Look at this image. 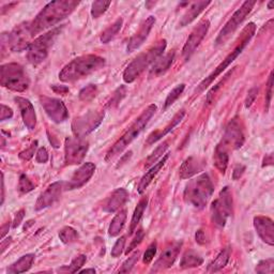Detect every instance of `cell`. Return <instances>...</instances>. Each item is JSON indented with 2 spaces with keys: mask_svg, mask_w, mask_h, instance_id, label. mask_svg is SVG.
<instances>
[{
  "mask_svg": "<svg viewBox=\"0 0 274 274\" xmlns=\"http://www.w3.org/2000/svg\"><path fill=\"white\" fill-rule=\"evenodd\" d=\"M79 3L74 0H56L47 4L30 23L34 36L57 25L68 17L78 7Z\"/></svg>",
  "mask_w": 274,
  "mask_h": 274,
  "instance_id": "1",
  "label": "cell"
},
{
  "mask_svg": "<svg viewBox=\"0 0 274 274\" xmlns=\"http://www.w3.org/2000/svg\"><path fill=\"white\" fill-rule=\"evenodd\" d=\"M105 66V59L98 55H84L75 58L60 71L59 78L64 83H74L87 77Z\"/></svg>",
  "mask_w": 274,
  "mask_h": 274,
  "instance_id": "2",
  "label": "cell"
},
{
  "mask_svg": "<svg viewBox=\"0 0 274 274\" xmlns=\"http://www.w3.org/2000/svg\"><path fill=\"white\" fill-rule=\"evenodd\" d=\"M156 111H157V106L155 104L149 105L143 111V113H141V115L134 121V123L131 125V127L125 132L123 136L116 141L114 146L108 150L105 157V161L109 162L115 157L120 155L121 152H123L132 143V141H133L141 133V132H143V130L146 128L150 119L156 114Z\"/></svg>",
  "mask_w": 274,
  "mask_h": 274,
  "instance_id": "3",
  "label": "cell"
},
{
  "mask_svg": "<svg viewBox=\"0 0 274 274\" xmlns=\"http://www.w3.org/2000/svg\"><path fill=\"white\" fill-rule=\"evenodd\" d=\"M215 187L208 174H201L189 181L185 190V201L197 210L204 209L211 198Z\"/></svg>",
  "mask_w": 274,
  "mask_h": 274,
  "instance_id": "4",
  "label": "cell"
},
{
  "mask_svg": "<svg viewBox=\"0 0 274 274\" xmlns=\"http://www.w3.org/2000/svg\"><path fill=\"white\" fill-rule=\"evenodd\" d=\"M255 32H256V25L254 23H250L248 26H246V28L243 29V32L241 34V37H240V40L238 44L236 45V47L233 48L232 52H230L227 57L223 60V62L216 68V70L213 71V72L208 76L206 77L202 82L198 85V87L196 88L195 93L196 94H200L204 91L212 82L215 80L219 75H221L224 71L233 63L235 60L238 58V56L242 53V50L246 48V46L249 44V42L251 41V39L253 38V36L255 35Z\"/></svg>",
  "mask_w": 274,
  "mask_h": 274,
  "instance_id": "5",
  "label": "cell"
},
{
  "mask_svg": "<svg viewBox=\"0 0 274 274\" xmlns=\"http://www.w3.org/2000/svg\"><path fill=\"white\" fill-rule=\"evenodd\" d=\"M166 45V40H161L157 45L147 50L146 53L138 55L133 62L126 68L124 72L125 82L128 84L133 83L146 69H148L151 65H154L157 62V59L163 55Z\"/></svg>",
  "mask_w": 274,
  "mask_h": 274,
  "instance_id": "6",
  "label": "cell"
},
{
  "mask_svg": "<svg viewBox=\"0 0 274 274\" xmlns=\"http://www.w3.org/2000/svg\"><path fill=\"white\" fill-rule=\"evenodd\" d=\"M63 26L57 27L48 33L38 37L32 42L27 49V59L33 66H39L42 64L48 56L49 48L53 46L58 36L63 32Z\"/></svg>",
  "mask_w": 274,
  "mask_h": 274,
  "instance_id": "7",
  "label": "cell"
},
{
  "mask_svg": "<svg viewBox=\"0 0 274 274\" xmlns=\"http://www.w3.org/2000/svg\"><path fill=\"white\" fill-rule=\"evenodd\" d=\"M34 37L32 33V26L29 22L17 25L10 34L2 35V52L5 53L6 46L11 49L12 52L21 53L25 49H28L32 44L30 40Z\"/></svg>",
  "mask_w": 274,
  "mask_h": 274,
  "instance_id": "8",
  "label": "cell"
},
{
  "mask_svg": "<svg viewBox=\"0 0 274 274\" xmlns=\"http://www.w3.org/2000/svg\"><path fill=\"white\" fill-rule=\"evenodd\" d=\"M0 83L5 88L16 93H23L29 87V78L21 65L12 63L2 66Z\"/></svg>",
  "mask_w": 274,
  "mask_h": 274,
  "instance_id": "9",
  "label": "cell"
},
{
  "mask_svg": "<svg viewBox=\"0 0 274 274\" xmlns=\"http://www.w3.org/2000/svg\"><path fill=\"white\" fill-rule=\"evenodd\" d=\"M232 215V195L228 187L223 189L217 199L212 202V222L219 227H224L227 220Z\"/></svg>",
  "mask_w": 274,
  "mask_h": 274,
  "instance_id": "10",
  "label": "cell"
},
{
  "mask_svg": "<svg viewBox=\"0 0 274 274\" xmlns=\"http://www.w3.org/2000/svg\"><path fill=\"white\" fill-rule=\"evenodd\" d=\"M255 5H256V2H252V0H248V2L242 4V6L229 18V21L225 24V26L222 28V30L216 40L217 46L224 44L227 41V40L231 37V35H233V33L236 32L238 27L247 18V16L252 12V10Z\"/></svg>",
  "mask_w": 274,
  "mask_h": 274,
  "instance_id": "11",
  "label": "cell"
},
{
  "mask_svg": "<svg viewBox=\"0 0 274 274\" xmlns=\"http://www.w3.org/2000/svg\"><path fill=\"white\" fill-rule=\"evenodd\" d=\"M104 119V111H89L75 118L72 123V131L76 137H85L94 132Z\"/></svg>",
  "mask_w": 274,
  "mask_h": 274,
  "instance_id": "12",
  "label": "cell"
},
{
  "mask_svg": "<svg viewBox=\"0 0 274 274\" xmlns=\"http://www.w3.org/2000/svg\"><path fill=\"white\" fill-rule=\"evenodd\" d=\"M89 148L88 141L83 137H68L65 143L66 165H76L82 163Z\"/></svg>",
  "mask_w": 274,
  "mask_h": 274,
  "instance_id": "13",
  "label": "cell"
},
{
  "mask_svg": "<svg viewBox=\"0 0 274 274\" xmlns=\"http://www.w3.org/2000/svg\"><path fill=\"white\" fill-rule=\"evenodd\" d=\"M220 144L224 146L228 151L239 149L245 144V134H243L242 128L237 118L232 119L227 125Z\"/></svg>",
  "mask_w": 274,
  "mask_h": 274,
  "instance_id": "14",
  "label": "cell"
},
{
  "mask_svg": "<svg viewBox=\"0 0 274 274\" xmlns=\"http://www.w3.org/2000/svg\"><path fill=\"white\" fill-rule=\"evenodd\" d=\"M40 102L43 106L47 116L56 124H62L69 118V113L63 101L55 98L42 96L40 97Z\"/></svg>",
  "mask_w": 274,
  "mask_h": 274,
  "instance_id": "15",
  "label": "cell"
},
{
  "mask_svg": "<svg viewBox=\"0 0 274 274\" xmlns=\"http://www.w3.org/2000/svg\"><path fill=\"white\" fill-rule=\"evenodd\" d=\"M209 27H210V22L208 21V19H205V21L200 22L199 25L193 30L192 34L187 40L184 49H182V55H184L186 59H189L193 54H194L196 48L199 46L202 40L205 39L206 35L208 34Z\"/></svg>",
  "mask_w": 274,
  "mask_h": 274,
  "instance_id": "16",
  "label": "cell"
},
{
  "mask_svg": "<svg viewBox=\"0 0 274 274\" xmlns=\"http://www.w3.org/2000/svg\"><path fill=\"white\" fill-rule=\"evenodd\" d=\"M96 171V165L91 162H87L80 166L71 177L68 184H65V190L72 191L84 187L87 182L93 178Z\"/></svg>",
  "mask_w": 274,
  "mask_h": 274,
  "instance_id": "17",
  "label": "cell"
},
{
  "mask_svg": "<svg viewBox=\"0 0 274 274\" xmlns=\"http://www.w3.org/2000/svg\"><path fill=\"white\" fill-rule=\"evenodd\" d=\"M64 190L65 184L62 181H57L50 185L38 198L35 207L36 211H41L43 209L53 206L59 199V197L62 196V193Z\"/></svg>",
  "mask_w": 274,
  "mask_h": 274,
  "instance_id": "18",
  "label": "cell"
},
{
  "mask_svg": "<svg viewBox=\"0 0 274 274\" xmlns=\"http://www.w3.org/2000/svg\"><path fill=\"white\" fill-rule=\"evenodd\" d=\"M182 247V242H175L172 243L171 246H169L163 253L161 254L159 259L156 261L154 268H152L151 272H159V271H163L165 269L170 268L174 262L176 261L180 249Z\"/></svg>",
  "mask_w": 274,
  "mask_h": 274,
  "instance_id": "19",
  "label": "cell"
},
{
  "mask_svg": "<svg viewBox=\"0 0 274 274\" xmlns=\"http://www.w3.org/2000/svg\"><path fill=\"white\" fill-rule=\"evenodd\" d=\"M156 24V17L155 16H149L146 21L141 24L139 29L135 33V35L130 39V41L128 43L127 50L128 53H133L134 50L139 48L141 45L144 44L146 41V39L148 38L152 27Z\"/></svg>",
  "mask_w": 274,
  "mask_h": 274,
  "instance_id": "20",
  "label": "cell"
},
{
  "mask_svg": "<svg viewBox=\"0 0 274 274\" xmlns=\"http://www.w3.org/2000/svg\"><path fill=\"white\" fill-rule=\"evenodd\" d=\"M254 227L259 238L268 246H274V226L273 221L268 217L258 216L254 218Z\"/></svg>",
  "mask_w": 274,
  "mask_h": 274,
  "instance_id": "21",
  "label": "cell"
},
{
  "mask_svg": "<svg viewBox=\"0 0 274 274\" xmlns=\"http://www.w3.org/2000/svg\"><path fill=\"white\" fill-rule=\"evenodd\" d=\"M14 100L19 107V110H21V115L25 126L28 130L34 131L37 125V116L33 103L29 100L21 97H16Z\"/></svg>",
  "mask_w": 274,
  "mask_h": 274,
  "instance_id": "22",
  "label": "cell"
},
{
  "mask_svg": "<svg viewBox=\"0 0 274 274\" xmlns=\"http://www.w3.org/2000/svg\"><path fill=\"white\" fill-rule=\"evenodd\" d=\"M129 199V193L126 189H117L115 190L111 195L106 199L103 206V210L107 213H115L120 210Z\"/></svg>",
  "mask_w": 274,
  "mask_h": 274,
  "instance_id": "23",
  "label": "cell"
},
{
  "mask_svg": "<svg viewBox=\"0 0 274 274\" xmlns=\"http://www.w3.org/2000/svg\"><path fill=\"white\" fill-rule=\"evenodd\" d=\"M202 169H204V162H202L199 158L190 157L180 166L179 169L180 179H189L193 176L197 175Z\"/></svg>",
  "mask_w": 274,
  "mask_h": 274,
  "instance_id": "24",
  "label": "cell"
},
{
  "mask_svg": "<svg viewBox=\"0 0 274 274\" xmlns=\"http://www.w3.org/2000/svg\"><path fill=\"white\" fill-rule=\"evenodd\" d=\"M210 4L211 2H196V3L189 4L188 10L180 19L179 26L186 27L189 24H191Z\"/></svg>",
  "mask_w": 274,
  "mask_h": 274,
  "instance_id": "25",
  "label": "cell"
},
{
  "mask_svg": "<svg viewBox=\"0 0 274 274\" xmlns=\"http://www.w3.org/2000/svg\"><path fill=\"white\" fill-rule=\"evenodd\" d=\"M185 116H186V111L185 110L179 111V113L174 118H172V120L168 124V126H166L163 130L156 131L152 134H150L147 141H146V144L147 145H152V144L157 143V141L160 140L161 138H163L164 136H166L169 133V132H171L172 130H174L181 123V121L184 120Z\"/></svg>",
  "mask_w": 274,
  "mask_h": 274,
  "instance_id": "26",
  "label": "cell"
},
{
  "mask_svg": "<svg viewBox=\"0 0 274 274\" xmlns=\"http://www.w3.org/2000/svg\"><path fill=\"white\" fill-rule=\"evenodd\" d=\"M175 59V52H170L164 56H161L157 59V62L152 65V68L150 69V76L156 77L164 74L166 71L170 68L172 65V62Z\"/></svg>",
  "mask_w": 274,
  "mask_h": 274,
  "instance_id": "27",
  "label": "cell"
},
{
  "mask_svg": "<svg viewBox=\"0 0 274 274\" xmlns=\"http://www.w3.org/2000/svg\"><path fill=\"white\" fill-rule=\"evenodd\" d=\"M168 159V156H165L163 158V160H161L158 164L152 166L146 174L143 176V178L140 179L139 181V185H138V188H137V192L139 193V194H143V193L146 191V189L149 187V185L152 182V180L155 179V177L159 174V171L163 168V166L165 165L166 161Z\"/></svg>",
  "mask_w": 274,
  "mask_h": 274,
  "instance_id": "28",
  "label": "cell"
},
{
  "mask_svg": "<svg viewBox=\"0 0 274 274\" xmlns=\"http://www.w3.org/2000/svg\"><path fill=\"white\" fill-rule=\"evenodd\" d=\"M35 255L34 254H26V255L22 256L18 260H16L14 263H12L7 270L10 274H19L28 271L32 268L33 263L35 261Z\"/></svg>",
  "mask_w": 274,
  "mask_h": 274,
  "instance_id": "29",
  "label": "cell"
},
{
  "mask_svg": "<svg viewBox=\"0 0 274 274\" xmlns=\"http://www.w3.org/2000/svg\"><path fill=\"white\" fill-rule=\"evenodd\" d=\"M228 152L229 151L222 144H219L215 150V157H213L215 165L221 172H223V174H225L228 163H229Z\"/></svg>",
  "mask_w": 274,
  "mask_h": 274,
  "instance_id": "30",
  "label": "cell"
},
{
  "mask_svg": "<svg viewBox=\"0 0 274 274\" xmlns=\"http://www.w3.org/2000/svg\"><path fill=\"white\" fill-rule=\"evenodd\" d=\"M127 221V210H120L117 215L111 220L110 225L108 227V235L110 237H117L120 235L121 230L124 229Z\"/></svg>",
  "mask_w": 274,
  "mask_h": 274,
  "instance_id": "31",
  "label": "cell"
},
{
  "mask_svg": "<svg viewBox=\"0 0 274 274\" xmlns=\"http://www.w3.org/2000/svg\"><path fill=\"white\" fill-rule=\"evenodd\" d=\"M229 257H230V249L229 248H226L224 250H222L220 252L219 255L216 257V259L213 260L210 263V265L208 266L207 271L209 273H212V272H218L221 269L225 268L226 265H227L228 260H229Z\"/></svg>",
  "mask_w": 274,
  "mask_h": 274,
  "instance_id": "32",
  "label": "cell"
},
{
  "mask_svg": "<svg viewBox=\"0 0 274 274\" xmlns=\"http://www.w3.org/2000/svg\"><path fill=\"white\" fill-rule=\"evenodd\" d=\"M147 204H148L147 197H144V198H141L139 200V202H138L135 210H134L133 217H132V220H131L129 235H132V233H133L135 231V229L137 228V225L139 224V222H140L141 218H143L144 212H145V210L147 208Z\"/></svg>",
  "mask_w": 274,
  "mask_h": 274,
  "instance_id": "33",
  "label": "cell"
},
{
  "mask_svg": "<svg viewBox=\"0 0 274 274\" xmlns=\"http://www.w3.org/2000/svg\"><path fill=\"white\" fill-rule=\"evenodd\" d=\"M202 262H204V259H202V257H200V255H198V254L195 253L194 251H189L185 254L184 257H182L180 267L182 269L196 268L201 266Z\"/></svg>",
  "mask_w": 274,
  "mask_h": 274,
  "instance_id": "34",
  "label": "cell"
},
{
  "mask_svg": "<svg viewBox=\"0 0 274 274\" xmlns=\"http://www.w3.org/2000/svg\"><path fill=\"white\" fill-rule=\"evenodd\" d=\"M123 25H124V19L120 17L114 24H111L102 33V35H101V38H100L101 42H102L103 44H107L108 42H110L111 40H113L118 35V33L120 32V29H121V27H123Z\"/></svg>",
  "mask_w": 274,
  "mask_h": 274,
  "instance_id": "35",
  "label": "cell"
},
{
  "mask_svg": "<svg viewBox=\"0 0 274 274\" xmlns=\"http://www.w3.org/2000/svg\"><path fill=\"white\" fill-rule=\"evenodd\" d=\"M59 238L65 245H71V243L75 242L78 239V233L73 227L66 226L60 230Z\"/></svg>",
  "mask_w": 274,
  "mask_h": 274,
  "instance_id": "36",
  "label": "cell"
},
{
  "mask_svg": "<svg viewBox=\"0 0 274 274\" xmlns=\"http://www.w3.org/2000/svg\"><path fill=\"white\" fill-rule=\"evenodd\" d=\"M168 149V143L167 141H165V143H163L162 145H160L154 152H152L151 156L147 159L146 163H145V167L146 168H149L150 166H154L156 162L161 158L163 157V155L165 154V151Z\"/></svg>",
  "mask_w": 274,
  "mask_h": 274,
  "instance_id": "37",
  "label": "cell"
},
{
  "mask_svg": "<svg viewBox=\"0 0 274 274\" xmlns=\"http://www.w3.org/2000/svg\"><path fill=\"white\" fill-rule=\"evenodd\" d=\"M87 261V257L86 255H78L77 257H75L72 262L70 263V266L68 267H64L62 269H59V271H65V272H70V273H76L80 270V268H82L85 262Z\"/></svg>",
  "mask_w": 274,
  "mask_h": 274,
  "instance_id": "38",
  "label": "cell"
},
{
  "mask_svg": "<svg viewBox=\"0 0 274 274\" xmlns=\"http://www.w3.org/2000/svg\"><path fill=\"white\" fill-rule=\"evenodd\" d=\"M110 2H103V0H99V2H95L91 7V15L94 18H99L101 15H103L107 9L110 6Z\"/></svg>",
  "mask_w": 274,
  "mask_h": 274,
  "instance_id": "39",
  "label": "cell"
},
{
  "mask_svg": "<svg viewBox=\"0 0 274 274\" xmlns=\"http://www.w3.org/2000/svg\"><path fill=\"white\" fill-rule=\"evenodd\" d=\"M186 89V85L185 84H180L177 87H175L174 89L171 90V93L167 96L166 100H165V104H164V109H167L169 106H171L172 104L175 103V101L184 94V91Z\"/></svg>",
  "mask_w": 274,
  "mask_h": 274,
  "instance_id": "40",
  "label": "cell"
},
{
  "mask_svg": "<svg viewBox=\"0 0 274 274\" xmlns=\"http://www.w3.org/2000/svg\"><path fill=\"white\" fill-rule=\"evenodd\" d=\"M98 95V87L96 85H88L87 87L83 88L79 93V100L83 102H89V101L94 100Z\"/></svg>",
  "mask_w": 274,
  "mask_h": 274,
  "instance_id": "41",
  "label": "cell"
},
{
  "mask_svg": "<svg viewBox=\"0 0 274 274\" xmlns=\"http://www.w3.org/2000/svg\"><path fill=\"white\" fill-rule=\"evenodd\" d=\"M126 94H127V87L126 86H120L115 91L114 95L111 96L110 100L108 101L107 104H106V107L107 108H113V107L117 106L121 102V100H123L125 98Z\"/></svg>",
  "mask_w": 274,
  "mask_h": 274,
  "instance_id": "42",
  "label": "cell"
},
{
  "mask_svg": "<svg viewBox=\"0 0 274 274\" xmlns=\"http://www.w3.org/2000/svg\"><path fill=\"white\" fill-rule=\"evenodd\" d=\"M35 184L29 179L27 175H22L19 177L18 181V191L22 193V194H27V193L32 192L35 189Z\"/></svg>",
  "mask_w": 274,
  "mask_h": 274,
  "instance_id": "43",
  "label": "cell"
},
{
  "mask_svg": "<svg viewBox=\"0 0 274 274\" xmlns=\"http://www.w3.org/2000/svg\"><path fill=\"white\" fill-rule=\"evenodd\" d=\"M255 271L257 273H261V274H272L274 271V259L273 258H269L266 260H261L258 262V265L256 266Z\"/></svg>",
  "mask_w": 274,
  "mask_h": 274,
  "instance_id": "44",
  "label": "cell"
},
{
  "mask_svg": "<svg viewBox=\"0 0 274 274\" xmlns=\"http://www.w3.org/2000/svg\"><path fill=\"white\" fill-rule=\"evenodd\" d=\"M138 258H139V252L136 251V252H134L133 254H132V256H130V257L124 262L123 267H121V269L119 270V273H129V272H131L132 269L134 268L135 263L137 262Z\"/></svg>",
  "mask_w": 274,
  "mask_h": 274,
  "instance_id": "45",
  "label": "cell"
},
{
  "mask_svg": "<svg viewBox=\"0 0 274 274\" xmlns=\"http://www.w3.org/2000/svg\"><path fill=\"white\" fill-rule=\"evenodd\" d=\"M125 245H126V237L123 236L120 237L116 243L114 245L113 249H111V252H110V255L111 257H119L121 254H123L124 252V249H125Z\"/></svg>",
  "mask_w": 274,
  "mask_h": 274,
  "instance_id": "46",
  "label": "cell"
},
{
  "mask_svg": "<svg viewBox=\"0 0 274 274\" xmlns=\"http://www.w3.org/2000/svg\"><path fill=\"white\" fill-rule=\"evenodd\" d=\"M144 237H145V231L143 229H139L137 232H136V236L134 237V239L132 240V242L130 243L129 248L127 249L126 251V255H129V253H131L132 251H133L134 249L137 248V246L140 245V242L144 240Z\"/></svg>",
  "mask_w": 274,
  "mask_h": 274,
  "instance_id": "47",
  "label": "cell"
},
{
  "mask_svg": "<svg viewBox=\"0 0 274 274\" xmlns=\"http://www.w3.org/2000/svg\"><path fill=\"white\" fill-rule=\"evenodd\" d=\"M157 247H158L157 242H152L151 245L149 246V248L147 249V251L145 252L143 261H144V263H146V265H149V263L152 261V259L155 258L156 253H157Z\"/></svg>",
  "mask_w": 274,
  "mask_h": 274,
  "instance_id": "48",
  "label": "cell"
},
{
  "mask_svg": "<svg viewBox=\"0 0 274 274\" xmlns=\"http://www.w3.org/2000/svg\"><path fill=\"white\" fill-rule=\"evenodd\" d=\"M38 147V141H34V143L30 145V147L24 151H22L21 154H19V159H22L24 161H29L30 159H32L35 155V152H36V149Z\"/></svg>",
  "mask_w": 274,
  "mask_h": 274,
  "instance_id": "49",
  "label": "cell"
},
{
  "mask_svg": "<svg viewBox=\"0 0 274 274\" xmlns=\"http://www.w3.org/2000/svg\"><path fill=\"white\" fill-rule=\"evenodd\" d=\"M273 72L270 73L269 79H268V85H267V93H266V104H267V110L270 107L271 100H272V95H273Z\"/></svg>",
  "mask_w": 274,
  "mask_h": 274,
  "instance_id": "50",
  "label": "cell"
},
{
  "mask_svg": "<svg viewBox=\"0 0 274 274\" xmlns=\"http://www.w3.org/2000/svg\"><path fill=\"white\" fill-rule=\"evenodd\" d=\"M258 96V88H252L249 93H248V97L246 99V107L249 108L252 106V104L255 102V100Z\"/></svg>",
  "mask_w": 274,
  "mask_h": 274,
  "instance_id": "51",
  "label": "cell"
},
{
  "mask_svg": "<svg viewBox=\"0 0 274 274\" xmlns=\"http://www.w3.org/2000/svg\"><path fill=\"white\" fill-rule=\"evenodd\" d=\"M36 160H37L38 163H40V164L46 163V162L48 161V152H47V150L45 148H43V147L40 148L38 150V152H37Z\"/></svg>",
  "mask_w": 274,
  "mask_h": 274,
  "instance_id": "52",
  "label": "cell"
},
{
  "mask_svg": "<svg viewBox=\"0 0 274 274\" xmlns=\"http://www.w3.org/2000/svg\"><path fill=\"white\" fill-rule=\"evenodd\" d=\"M12 117H13V110L10 107L6 106L5 104H2V110H0V121H5Z\"/></svg>",
  "mask_w": 274,
  "mask_h": 274,
  "instance_id": "53",
  "label": "cell"
},
{
  "mask_svg": "<svg viewBox=\"0 0 274 274\" xmlns=\"http://www.w3.org/2000/svg\"><path fill=\"white\" fill-rule=\"evenodd\" d=\"M246 171V166L245 165H237L235 168H233V171H232V179L233 180H238L242 177V175L245 174Z\"/></svg>",
  "mask_w": 274,
  "mask_h": 274,
  "instance_id": "54",
  "label": "cell"
},
{
  "mask_svg": "<svg viewBox=\"0 0 274 274\" xmlns=\"http://www.w3.org/2000/svg\"><path fill=\"white\" fill-rule=\"evenodd\" d=\"M25 217V210L22 209V210H19L18 212H16V215H15V218H14V221H13V228H16L18 227L19 225H21V223L23 221Z\"/></svg>",
  "mask_w": 274,
  "mask_h": 274,
  "instance_id": "55",
  "label": "cell"
},
{
  "mask_svg": "<svg viewBox=\"0 0 274 274\" xmlns=\"http://www.w3.org/2000/svg\"><path fill=\"white\" fill-rule=\"evenodd\" d=\"M195 239H196V242L198 243V245H201V246H202V245H205V243H206V235H205L204 230L199 229V230L196 232Z\"/></svg>",
  "mask_w": 274,
  "mask_h": 274,
  "instance_id": "56",
  "label": "cell"
},
{
  "mask_svg": "<svg viewBox=\"0 0 274 274\" xmlns=\"http://www.w3.org/2000/svg\"><path fill=\"white\" fill-rule=\"evenodd\" d=\"M52 89L55 94H58V95H66L69 93V88L66 86L54 85V86H52Z\"/></svg>",
  "mask_w": 274,
  "mask_h": 274,
  "instance_id": "57",
  "label": "cell"
},
{
  "mask_svg": "<svg viewBox=\"0 0 274 274\" xmlns=\"http://www.w3.org/2000/svg\"><path fill=\"white\" fill-rule=\"evenodd\" d=\"M273 164V155H268L265 159H263V164L262 166H268V165H272Z\"/></svg>",
  "mask_w": 274,
  "mask_h": 274,
  "instance_id": "58",
  "label": "cell"
},
{
  "mask_svg": "<svg viewBox=\"0 0 274 274\" xmlns=\"http://www.w3.org/2000/svg\"><path fill=\"white\" fill-rule=\"evenodd\" d=\"M12 242V238H8L6 240H3L2 242V253H4L6 251V249L10 246V243Z\"/></svg>",
  "mask_w": 274,
  "mask_h": 274,
  "instance_id": "59",
  "label": "cell"
},
{
  "mask_svg": "<svg viewBox=\"0 0 274 274\" xmlns=\"http://www.w3.org/2000/svg\"><path fill=\"white\" fill-rule=\"evenodd\" d=\"M9 228H10V222L7 223V224L3 225V227H2V239L5 238V236L7 235L8 231H9Z\"/></svg>",
  "mask_w": 274,
  "mask_h": 274,
  "instance_id": "60",
  "label": "cell"
},
{
  "mask_svg": "<svg viewBox=\"0 0 274 274\" xmlns=\"http://www.w3.org/2000/svg\"><path fill=\"white\" fill-rule=\"evenodd\" d=\"M2 205L5 201V179H4V174H2Z\"/></svg>",
  "mask_w": 274,
  "mask_h": 274,
  "instance_id": "61",
  "label": "cell"
},
{
  "mask_svg": "<svg viewBox=\"0 0 274 274\" xmlns=\"http://www.w3.org/2000/svg\"><path fill=\"white\" fill-rule=\"evenodd\" d=\"M80 273H96V270L95 269H86V270L80 271Z\"/></svg>",
  "mask_w": 274,
  "mask_h": 274,
  "instance_id": "62",
  "label": "cell"
},
{
  "mask_svg": "<svg viewBox=\"0 0 274 274\" xmlns=\"http://www.w3.org/2000/svg\"><path fill=\"white\" fill-rule=\"evenodd\" d=\"M273 6H274V2H270V3L268 4V9H270V10H271Z\"/></svg>",
  "mask_w": 274,
  "mask_h": 274,
  "instance_id": "63",
  "label": "cell"
}]
</instances>
